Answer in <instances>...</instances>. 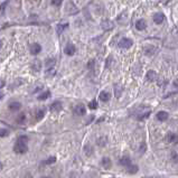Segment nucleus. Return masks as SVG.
Here are the masks:
<instances>
[{
  "mask_svg": "<svg viewBox=\"0 0 178 178\" xmlns=\"http://www.w3.org/2000/svg\"><path fill=\"white\" fill-rule=\"evenodd\" d=\"M28 140V138L27 137H20L18 139V141L15 143V146H14V151L16 153H26L28 151V146L26 145V141Z\"/></svg>",
  "mask_w": 178,
  "mask_h": 178,
  "instance_id": "nucleus-1",
  "label": "nucleus"
},
{
  "mask_svg": "<svg viewBox=\"0 0 178 178\" xmlns=\"http://www.w3.org/2000/svg\"><path fill=\"white\" fill-rule=\"evenodd\" d=\"M55 64H56L55 58H48V60H46V71H47V73H53L54 74Z\"/></svg>",
  "mask_w": 178,
  "mask_h": 178,
  "instance_id": "nucleus-2",
  "label": "nucleus"
},
{
  "mask_svg": "<svg viewBox=\"0 0 178 178\" xmlns=\"http://www.w3.org/2000/svg\"><path fill=\"white\" fill-rule=\"evenodd\" d=\"M133 44V41L130 39V38H122L121 41L118 43V46L120 47V48H129V47H131Z\"/></svg>",
  "mask_w": 178,
  "mask_h": 178,
  "instance_id": "nucleus-3",
  "label": "nucleus"
},
{
  "mask_svg": "<svg viewBox=\"0 0 178 178\" xmlns=\"http://www.w3.org/2000/svg\"><path fill=\"white\" fill-rule=\"evenodd\" d=\"M117 21L120 25H127L128 24V12L127 11H122L120 15L117 17Z\"/></svg>",
  "mask_w": 178,
  "mask_h": 178,
  "instance_id": "nucleus-4",
  "label": "nucleus"
},
{
  "mask_svg": "<svg viewBox=\"0 0 178 178\" xmlns=\"http://www.w3.org/2000/svg\"><path fill=\"white\" fill-rule=\"evenodd\" d=\"M66 10H67V14L68 15H75L78 12V9L76 8V6L74 5L72 1H68L66 5Z\"/></svg>",
  "mask_w": 178,
  "mask_h": 178,
  "instance_id": "nucleus-5",
  "label": "nucleus"
},
{
  "mask_svg": "<svg viewBox=\"0 0 178 178\" xmlns=\"http://www.w3.org/2000/svg\"><path fill=\"white\" fill-rule=\"evenodd\" d=\"M31 68L33 72H35V73H38V72H41V62L39 60H34V61L31 62Z\"/></svg>",
  "mask_w": 178,
  "mask_h": 178,
  "instance_id": "nucleus-6",
  "label": "nucleus"
},
{
  "mask_svg": "<svg viewBox=\"0 0 178 178\" xmlns=\"http://www.w3.org/2000/svg\"><path fill=\"white\" fill-rule=\"evenodd\" d=\"M153 23L155 24H157V25H160V24H163L165 19H166V17L163 15V12H157V14H155L153 15Z\"/></svg>",
  "mask_w": 178,
  "mask_h": 178,
  "instance_id": "nucleus-7",
  "label": "nucleus"
},
{
  "mask_svg": "<svg viewBox=\"0 0 178 178\" xmlns=\"http://www.w3.org/2000/svg\"><path fill=\"white\" fill-rule=\"evenodd\" d=\"M101 26H102V28L105 29V31H112V29L114 28V24H113L110 19H104V20H102Z\"/></svg>",
  "mask_w": 178,
  "mask_h": 178,
  "instance_id": "nucleus-8",
  "label": "nucleus"
},
{
  "mask_svg": "<svg viewBox=\"0 0 178 178\" xmlns=\"http://www.w3.org/2000/svg\"><path fill=\"white\" fill-rule=\"evenodd\" d=\"M75 52H76V48H75V46L73 44H67L65 46V48H64V53L68 56H73L75 54Z\"/></svg>",
  "mask_w": 178,
  "mask_h": 178,
  "instance_id": "nucleus-9",
  "label": "nucleus"
},
{
  "mask_svg": "<svg viewBox=\"0 0 178 178\" xmlns=\"http://www.w3.org/2000/svg\"><path fill=\"white\" fill-rule=\"evenodd\" d=\"M74 112L76 113L77 116H85L86 113V109L84 104H77L76 107L74 108Z\"/></svg>",
  "mask_w": 178,
  "mask_h": 178,
  "instance_id": "nucleus-10",
  "label": "nucleus"
},
{
  "mask_svg": "<svg viewBox=\"0 0 178 178\" xmlns=\"http://www.w3.org/2000/svg\"><path fill=\"white\" fill-rule=\"evenodd\" d=\"M29 51H31V53L33 55H37V54H39L41 52V46L39 44H37V43L31 44V47H29Z\"/></svg>",
  "mask_w": 178,
  "mask_h": 178,
  "instance_id": "nucleus-11",
  "label": "nucleus"
},
{
  "mask_svg": "<svg viewBox=\"0 0 178 178\" xmlns=\"http://www.w3.org/2000/svg\"><path fill=\"white\" fill-rule=\"evenodd\" d=\"M156 118H157L158 121H160V122H165L168 118H169V114H168L166 111H159L157 114H156Z\"/></svg>",
  "mask_w": 178,
  "mask_h": 178,
  "instance_id": "nucleus-12",
  "label": "nucleus"
},
{
  "mask_svg": "<svg viewBox=\"0 0 178 178\" xmlns=\"http://www.w3.org/2000/svg\"><path fill=\"white\" fill-rule=\"evenodd\" d=\"M101 165H102V167L104 168V169H107V170H108V169H110V168L112 167V160L109 157L102 158Z\"/></svg>",
  "mask_w": 178,
  "mask_h": 178,
  "instance_id": "nucleus-13",
  "label": "nucleus"
},
{
  "mask_svg": "<svg viewBox=\"0 0 178 178\" xmlns=\"http://www.w3.org/2000/svg\"><path fill=\"white\" fill-rule=\"evenodd\" d=\"M8 108H9V110L11 111H18V110H20L21 109V103L20 102H10L9 104H8Z\"/></svg>",
  "mask_w": 178,
  "mask_h": 178,
  "instance_id": "nucleus-14",
  "label": "nucleus"
},
{
  "mask_svg": "<svg viewBox=\"0 0 178 178\" xmlns=\"http://www.w3.org/2000/svg\"><path fill=\"white\" fill-rule=\"evenodd\" d=\"M136 28L138 31H143L147 28V21L145 19H139V20L136 23Z\"/></svg>",
  "mask_w": 178,
  "mask_h": 178,
  "instance_id": "nucleus-15",
  "label": "nucleus"
},
{
  "mask_svg": "<svg viewBox=\"0 0 178 178\" xmlns=\"http://www.w3.org/2000/svg\"><path fill=\"white\" fill-rule=\"evenodd\" d=\"M110 97H111V95H110V93L107 91H103L99 94V100H101L102 102H108L110 100Z\"/></svg>",
  "mask_w": 178,
  "mask_h": 178,
  "instance_id": "nucleus-16",
  "label": "nucleus"
},
{
  "mask_svg": "<svg viewBox=\"0 0 178 178\" xmlns=\"http://www.w3.org/2000/svg\"><path fill=\"white\" fill-rule=\"evenodd\" d=\"M126 169H127V171L129 174H137L138 170H139V166H138V165H133V163H131L129 166L126 167Z\"/></svg>",
  "mask_w": 178,
  "mask_h": 178,
  "instance_id": "nucleus-17",
  "label": "nucleus"
},
{
  "mask_svg": "<svg viewBox=\"0 0 178 178\" xmlns=\"http://www.w3.org/2000/svg\"><path fill=\"white\" fill-rule=\"evenodd\" d=\"M157 78V74L155 71H148L147 74H146V80L148 82H153Z\"/></svg>",
  "mask_w": 178,
  "mask_h": 178,
  "instance_id": "nucleus-18",
  "label": "nucleus"
},
{
  "mask_svg": "<svg viewBox=\"0 0 178 178\" xmlns=\"http://www.w3.org/2000/svg\"><path fill=\"white\" fill-rule=\"evenodd\" d=\"M166 140H167V142H169V143L176 142V141H177V136H176V133L168 132L167 136H166Z\"/></svg>",
  "mask_w": 178,
  "mask_h": 178,
  "instance_id": "nucleus-19",
  "label": "nucleus"
},
{
  "mask_svg": "<svg viewBox=\"0 0 178 178\" xmlns=\"http://www.w3.org/2000/svg\"><path fill=\"white\" fill-rule=\"evenodd\" d=\"M131 163H132V161H131V159H130L129 156H123V157L120 159V165L123 166V167H127V166H129Z\"/></svg>",
  "mask_w": 178,
  "mask_h": 178,
  "instance_id": "nucleus-20",
  "label": "nucleus"
},
{
  "mask_svg": "<svg viewBox=\"0 0 178 178\" xmlns=\"http://www.w3.org/2000/svg\"><path fill=\"white\" fill-rule=\"evenodd\" d=\"M44 116H45V108H41L39 110H37V112H36V120L41 121V119L44 118Z\"/></svg>",
  "mask_w": 178,
  "mask_h": 178,
  "instance_id": "nucleus-21",
  "label": "nucleus"
},
{
  "mask_svg": "<svg viewBox=\"0 0 178 178\" xmlns=\"http://www.w3.org/2000/svg\"><path fill=\"white\" fill-rule=\"evenodd\" d=\"M51 110L52 111H61L62 110V103L60 101H55L54 103H52Z\"/></svg>",
  "mask_w": 178,
  "mask_h": 178,
  "instance_id": "nucleus-22",
  "label": "nucleus"
},
{
  "mask_svg": "<svg viewBox=\"0 0 178 178\" xmlns=\"http://www.w3.org/2000/svg\"><path fill=\"white\" fill-rule=\"evenodd\" d=\"M51 97V92L49 91H45L43 94H41L39 97H38V100H41V101H44V100H47L48 97Z\"/></svg>",
  "mask_w": 178,
  "mask_h": 178,
  "instance_id": "nucleus-23",
  "label": "nucleus"
},
{
  "mask_svg": "<svg viewBox=\"0 0 178 178\" xmlns=\"http://www.w3.org/2000/svg\"><path fill=\"white\" fill-rule=\"evenodd\" d=\"M67 24H65V25H64V24H60V25H57V28H56V31H57V34H58V35H61L62 34V31H64V29H65V28H66L67 27Z\"/></svg>",
  "mask_w": 178,
  "mask_h": 178,
  "instance_id": "nucleus-24",
  "label": "nucleus"
},
{
  "mask_svg": "<svg viewBox=\"0 0 178 178\" xmlns=\"http://www.w3.org/2000/svg\"><path fill=\"white\" fill-rule=\"evenodd\" d=\"M17 123H19V124H23V123L25 122L26 121V116H25V113H21V114H19L18 117H17Z\"/></svg>",
  "mask_w": 178,
  "mask_h": 178,
  "instance_id": "nucleus-25",
  "label": "nucleus"
},
{
  "mask_svg": "<svg viewBox=\"0 0 178 178\" xmlns=\"http://www.w3.org/2000/svg\"><path fill=\"white\" fill-rule=\"evenodd\" d=\"M8 4V0H6L5 2H2V4H0V16L4 15L5 14V10H6V6Z\"/></svg>",
  "mask_w": 178,
  "mask_h": 178,
  "instance_id": "nucleus-26",
  "label": "nucleus"
},
{
  "mask_svg": "<svg viewBox=\"0 0 178 178\" xmlns=\"http://www.w3.org/2000/svg\"><path fill=\"white\" fill-rule=\"evenodd\" d=\"M89 108H90L91 110H95V109H97V102L95 101V100H92V101L89 103Z\"/></svg>",
  "mask_w": 178,
  "mask_h": 178,
  "instance_id": "nucleus-27",
  "label": "nucleus"
},
{
  "mask_svg": "<svg viewBox=\"0 0 178 178\" xmlns=\"http://www.w3.org/2000/svg\"><path fill=\"white\" fill-rule=\"evenodd\" d=\"M56 161V157H49L48 159H46L45 161H44V163L45 165H51V163H54Z\"/></svg>",
  "mask_w": 178,
  "mask_h": 178,
  "instance_id": "nucleus-28",
  "label": "nucleus"
},
{
  "mask_svg": "<svg viewBox=\"0 0 178 178\" xmlns=\"http://www.w3.org/2000/svg\"><path fill=\"white\" fill-rule=\"evenodd\" d=\"M9 134V131L7 130V129H0V137H7Z\"/></svg>",
  "mask_w": 178,
  "mask_h": 178,
  "instance_id": "nucleus-29",
  "label": "nucleus"
},
{
  "mask_svg": "<svg viewBox=\"0 0 178 178\" xmlns=\"http://www.w3.org/2000/svg\"><path fill=\"white\" fill-rule=\"evenodd\" d=\"M63 1H64V0H52V4L54 6H56V7H60V6L63 4Z\"/></svg>",
  "mask_w": 178,
  "mask_h": 178,
  "instance_id": "nucleus-30",
  "label": "nucleus"
},
{
  "mask_svg": "<svg viewBox=\"0 0 178 178\" xmlns=\"http://www.w3.org/2000/svg\"><path fill=\"white\" fill-rule=\"evenodd\" d=\"M94 65H95V61H94V60H92V61L89 62V65H87V66H89L90 70H93V68H94Z\"/></svg>",
  "mask_w": 178,
  "mask_h": 178,
  "instance_id": "nucleus-31",
  "label": "nucleus"
},
{
  "mask_svg": "<svg viewBox=\"0 0 178 178\" xmlns=\"http://www.w3.org/2000/svg\"><path fill=\"white\" fill-rule=\"evenodd\" d=\"M173 159L174 163H177V155H176V153H173Z\"/></svg>",
  "mask_w": 178,
  "mask_h": 178,
  "instance_id": "nucleus-32",
  "label": "nucleus"
},
{
  "mask_svg": "<svg viewBox=\"0 0 178 178\" xmlns=\"http://www.w3.org/2000/svg\"><path fill=\"white\" fill-rule=\"evenodd\" d=\"M4 86H5V81L0 80V89H1V87H4Z\"/></svg>",
  "mask_w": 178,
  "mask_h": 178,
  "instance_id": "nucleus-33",
  "label": "nucleus"
},
{
  "mask_svg": "<svg viewBox=\"0 0 178 178\" xmlns=\"http://www.w3.org/2000/svg\"><path fill=\"white\" fill-rule=\"evenodd\" d=\"M2 97H4V94H2V93H0V100H1Z\"/></svg>",
  "mask_w": 178,
  "mask_h": 178,
  "instance_id": "nucleus-34",
  "label": "nucleus"
},
{
  "mask_svg": "<svg viewBox=\"0 0 178 178\" xmlns=\"http://www.w3.org/2000/svg\"><path fill=\"white\" fill-rule=\"evenodd\" d=\"M1 46H2V41H0V48H1Z\"/></svg>",
  "mask_w": 178,
  "mask_h": 178,
  "instance_id": "nucleus-35",
  "label": "nucleus"
},
{
  "mask_svg": "<svg viewBox=\"0 0 178 178\" xmlns=\"http://www.w3.org/2000/svg\"><path fill=\"white\" fill-rule=\"evenodd\" d=\"M1 168H2V165H1V163H0V169H1Z\"/></svg>",
  "mask_w": 178,
  "mask_h": 178,
  "instance_id": "nucleus-36",
  "label": "nucleus"
},
{
  "mask_svg": "<svg viewBox=\"0 0 178 178\" xmlns=\"http://www.w3.org/2000/svg\"><path fill=\"white\" fill-rule=\"evenodd\" d=\"M36 1H38V0H36Z\"/></svg>",
  "mask_w": 178,
  "mask_h": 178,
  "instance_id": "nucleus-37",
  "label": "nucleus"
}]
</instances>
